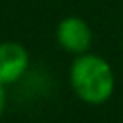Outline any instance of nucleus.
Here are the masks:
<instances>
[{
	"instance_id": "f257e3e1",
	"label": "nucleus",
	"mask_w": 123,
	"mask_h": 123,
	"mask_svg": "<svg viewBox=\"0 0 123 123\" xmlns=\"http://www.w3.org/2000/svg\"><path fill=\"white\" fill-rule=\"evenodd\" d=\"M69 85L75 96L86 104H104L115 90V73L98 54H79L69 67Z\"/></svg>"
},
{
	"instance_id": "f03ea898",
	"label": "nucleus",
	"mask_w": 123,
	"mask_h": 123,
	"mask_svg": "<svg viewBox=\"0 0 123 123\" xmlns=\"http://www.w3.org/2000/svg\"><path fill=\"white\" fill-rule=\"evenodd\" d=\"M56 38H58V44L62 46V50H65L73 56H79V54L88 52V48L92 44V31L85 19H81L77 15H67L58 23Z\"/></svg>"
},
{
	"instance_id": "7ed1b4c3",
	"label": "nucleus",
	"mask_w": 123,
	"mask_h": 123,
	"mask_svg": "<svg viewBox=\"0 0 123 123\" xmlns=\"http://www.w3.org/2000/svg\"><path fill=\"white\" fill-rule=\"evenodd\" d=\"M29 52L21 42H0V83L4 86L17 83L29 69Z\"/></svg>"
},
{
	"instance_id": "20e7f679",
	"label": "nucleus",
	"mask_w": 123,
	"mask_h": 123,
	"mask_svg": "<svg viewBox=\"0 0 123 123\" xmlns=\"http://www.w3.org/2000/svg\"><path fill=\"white\" fill-rule=\"evenodd\" d=\"M4 106H6V92H4V85L0 83V115L4 111Z\"/></svg>"
}]
</instances>
